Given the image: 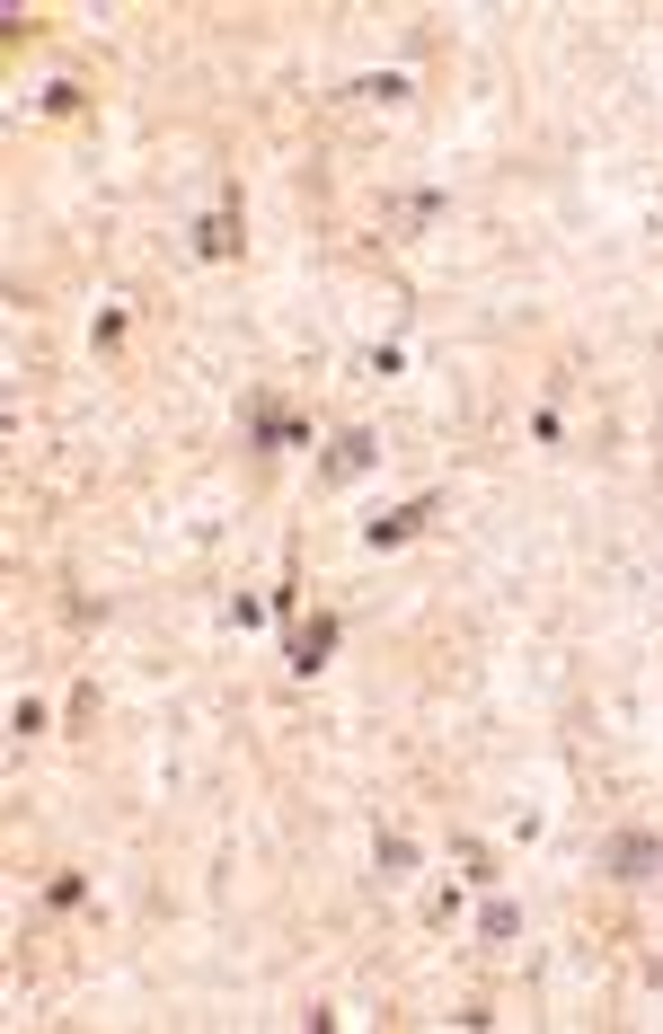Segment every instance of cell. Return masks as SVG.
Instances as JSON below:
<instances>
[{"label":"cell","mask_w":663,"mask_h":1034,"mask_svg":"<svg viewBox=\"0 0 663 1034\" xmlns=\"http://www.w3.org/2000/svg\"><path fill=\"white\" fill-rule=\"evenodd\" d=\"M257 442H265V451H284V442H301V425H292V416H257Z\"/></svg>","instance_id":"8992f818"},{"label":"cell","mask_w":663,"mask_h":1034,"mask_svg":"<svg viewBox=\"0 0 663 1034\" xmlns=\"http://www.w3.org/2000/svg\"><path fill=\"white\" fill-rule=\"evenodd\" d=\"M425 513H434L425 495H416V504H389V513H372V522H363V540H372V548H398V540H408V531L425 522Z\"/></svg>","instance_id":"6da1fadb"},{"label":"cell","mask_w":663,"mask_h":1034,"mask_svg":"<svg viewBox=\"0 0 663 1034\" xmlns=\"http://www.w3.org/2000/svg\"><path fill=\"white\" fill-rule=\"evenodd\" d=\"M230 230H239V213H213V222H195V248H204V256H230V248H239Z\"/></svg>","instance_id":"5b68a950"},{"label":"cell","mask_w":663,"mask_h":1034,"mask_svg":"<svg viewBox=\"0 0 663 1034\" xmlns=\"http://www.w3.org/2000/svg\"><path fill=\"white\" fill-rule=\"evenodd\" d=\"M654 858H663V849H654V840H646V831H620V840H611V849H602V867H611V875H646Z\"/></svg>","instance_id":"3957f363"},{"label":"cell","mask_w":663,"mask_h":1034,"mask_svg":"<svg viewBox=\"0 0 663 1034\" xmlns=\"http://www.w3.org/2000/svg\"><path fill=\"white\" fill-rule=\"evenodd\" d=\"M327 655H337V619H310V628H292V672H318Z\"/></svg>","instance_id":"7a4b0ae2"},{"label":"cell","mask_w":663,"mask_h":1034,"mask_svg":"<svg viewBox=\"0 0 663 1034\" xmlns=\"http://www.w3.org/2000/svg\"><path fill=\"white\" fill-rule=\"evenodd\" d=\"M372 469V433H337V451H327V478H354Z\"/></svg>","instance_id":"277c9868"}]
</instances>
